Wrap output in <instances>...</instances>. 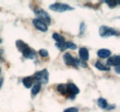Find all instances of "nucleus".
<instances>
[{"mask_svg":"<svg viewBox=\"0 0 120 112\" xmlns=\"http://www.w3.org/2000/svg\"><path fill=\"white\" fill-rule=\"evenodd\" d=\"M0 74H1V70H0Z\"/></svg>","mask_w":120,"mask_h":112,"instance_id":"nucleus-27","label":"nucleus"},{"mask_svg":"<svg viewBox=\"0 0 120 112\" xmlns=\"http://www.w3.org/2000/svg\"><path fill=\"white\" fill-rule=\"evenodd\" d=\"M111 7H116V5H117V2L116 1H110V0H108V1H105Z\"/></svg>","mask_w":120,"mask_h":112,"instance_id":"nucleus-21","label":"nucleus"},{"mask_svg":"<svg viewBox=\"0 0 120 112\" xmlns=\"http://www.w3.org/2000/svg\"><path fill=\"white\" fill-rule=\"evenodd\" d=\"M79 93V89L74 84H68V94L70 95V98H74L77 94Z\"/></svg>","mask_w":120,"mask_h":112,"instance_id":"nucleus-8","label":"nucleus"},{"mask_svg":"<svg viewBox=\"0 0 120 112\" xmlns=\"http://www.w3.org/2000/svg\"><path fill=\"white\" fill-rule=\"evenodd\" d=\"M1 42H2V40H1V39H0V43H1Z\"/></svg>","mask_w":120,"mask_h":112,"instance_id":"nucleus-26","label":"nucleus"},{"mask_svg":"<svg viewBox=\"0 0 120 112\" xmlns=\"http://www.w3.org/2000/svg\"><path fill=\"white\" fill-rule=\"evenodd\" d=\"M48 72L46 69H44L41 72H37L34 74L33 79L37 81V83L39 84H47L48 83Z\"/></svg>","mask_w":120,"mask_h":112,"instance_id":"nucleus-1","label":"nucleus"},{"mask_svg":"<svg viewBox=\"0 0 120 112\" xmlns=\"http://www.w3.org/2000/svg\"><path fill=\"white\" fill-rule=\"evenodd\" d=\"M16 45H17V48H18V50L19 51V52H23V51H25L29 46L25 43L24 42H22V41H20V40H18L17 42H16Z\"/></svg>","mask_w":120,"mask_h":112,"instance_id":"nucleus-13","label":"nucleus"},{"mask_svg":"<svg viewBox=\"0 0 120 112\" xmlns=\"http://www.w3.org/2000/svg\"><path fill=\"white\" fill-rule=\"evenodd\" d=\"M95 67L99 70H102V71H109L110 68L109 66H106V65H104L103 63H101L100 62H96L95 63Z\"/></svg>","mask_w":120,"mask_h":112,"instance_id":"nucleus-18","label":"nucleus"},{"mask_svg":"<svg viewBox=\"0 0 120 112\" xmlns=\"http://www.w3.org/2000/svg\"><path fill=\"white\" fill-rule=\"evenodd\" d=\"M34 13L40 18V20H42L43 22H45V24H50V22H51L50 16L44 9H36V10H34Z\"/></svg>","mask_w":120,"mask_h":112,"instance_id":"nucleus-4","label":"nucleus"},{"mask_svg":"<svg viewBox=\"0 0 120 112\" xmlns=\"http://www.w3.org/2000/svg\"><path fill=\"white\" fill-rule=\"evenodd\" d=\"M2 53H3V50H0V59H1V56H2Z\"/></svg>","mask_w":120,"mask_h":112,"instance_id":"nucleus-25","label":"nucleus"},{"mask_svg":"<svg viewBox=\"0 0 120 112\" xmlns=\"http://www.w3.org/2000/svg\"><path fill=\"white\" fill-rule=\"evenodd\" d=\"M32 23H33L34 27L37 28L38 30H40V31H44V32H45V31L47 30V28H48L45 22H43L42 20H40V19H38V18L33 19V20H32Z\"/></svg>","mask_w":120,"mask_h":112,"instance_id":"nucleus-7","label":"nucleus"},{"mask_svg":"<svg viewBox=\"0 0 120 112\" xmlns=\"http://www.w3.org/2000/svg\"><path fill=\"white\" fill-rule=\"evenodd\" d=\"M57 91L59 92L61 95H63V96L68 95V84H58L57 85Z\"/></svg>","mask_w":120,"mask_h":112,"instance_id":"nucleus-15","label":"nucleus"},{"mask_svg":"<svg viewBox=\"0 0 120 112\" xmlns=\"http://www.w3.org/2000/svg\"><path fill=\"white\" fill-rule=\"evenodd\" d=\"M33 81H34L33 77H31V76H27V77L23 78L22 83H23L24 86H25L26 88H30V87L32 86V84H33Z\"/></svg>","mask_w":120,"mask_h":112,"instance_id":"nucleus-12","label":"nucleus"},{"mask_svg":"<svg viewBox=\"0 0 120 112\" xmlns=\"http://www.w3.org/2000/svg\"><path fill=\"white\" fill-rule=\"evenodd\" d=\"M41 90V84L39 83H35L32 86V89H31V95L32 96H36Z\"/></svg>","mask_w":120,"mask_h":112,"instance_id":"nucleus-17","label":"nucleus"},{"mask_svg":"<svg viewBox=\"0 0 120 112\" xmlns=\"http://www.w3.org/2000/svg\"><path fill=\"white\" fill-rule=\"evenodd\" d=\"M116 69V73H117V74H119V73H120V71H119V65H117Z\"/></svg>","mask_w":120,"mask_h":112,"instance_id":"nucleus-24","label":"nucleus"},{"mask_svg":"<svg viewBox=\"0 0 120 112\" xmlns=\"http://www.w3.org/2000/svg\"><path fill=\"white\" fill-rule=\"evenodd\" d=\"M119 63H120V56L119 55L109 57L108 60H107V64H108V65L117 66V65H119Z\"/></svg>","mask_w":120,"mask_h":112,"instance_id":"nucleus-9","label":"nucleus"},{"mask_svg":"<svg viewBox=\"0 0 120 112\" xmlns=\"http://www.w3.org/2000/svg\"><path fill=\"white\" fill-rule=\"evenodd\" d=\"M84 27H85V26H84V23H81V27H80V31H81V32L83 31V29H84Z\"/></svg>","mask_w":120,"mask_h":112,"instance_id":"nucleus-23","label":"nucleus"},{"mask_svg":"<svg viewBox=\"0 0 120 112\" xmlns=\"http://www.w3.org/2000/svg\"><path fill=\"white\" fill-rule=\"evenodd\" d=\"M22 54L25 58H28V59H33L35 57V52L33 50H31L30 47H28L25 51L22 52Z\"/></svg>","mask_w":120,"mask_h":112,"instance_id":"nucleus-11","label":"nucleus"},{"mask_svg":"<svg viewBox=\"0 0 120 112\" xmlns=\"http://www.w3.org/2000/svg\"><path fill=\"white\" fill-rule=\"evenodd\" d=\"M56 47L58 48L60 51H64L66 49H72L75 50L77 49V45L74 44L73 42H64V43H56Z\"/></svg>","mask_w":120,"mask_h":112,"instance_id":"nucleus-6","label":"nucleus"},{"mask_svg":"<svg viewBox=\"0 0 120 112\" xmlns=\"http://www.w3.org/2000/svg\"><path fill=\"white\" fill-rule=\"evenodd\" d=\"M64 112H79V109L76 108H67Z\"/></svg>","mask_w":120,"mask_h":112,"instance_id":"nucleus-22","label":"nucleus"},{"mask_svg":"<svg viewBox=\"0 0 120 112\" xmlns=\"http://www.w3.org/2000/svg\"><path fill=\"white\" fill-rule=\"evenodd\" d=\"M39 54L42 57H47L48 56V52L46 50H40L39 51Z\"/></svg>","mask_w":120,"mask_h":112,"instance_id":"nucleus-20","label":"nucleus"},{"mask_svg":"<svg viewBox=\"0 0 120 112\" xmlns=\"http://www.w3.org/2000/svg\"><path fill=\"white\" fill-rule=\"evenodd\" d=\"M99 34L103 38H107L110 36H118V33L116 30L113 29L112 28H109L107 26H102L99 28Z\"/></svg>","mask_w":120,"mask_h":112,"instance_id":"nucleus-2","label":"nucleus"},{"mask_svg":"<svg viewBox=\"0 0 120 112\" xmlns=\"http://www.w3.org/2000/svg\"><path fill=\"white\" fill-rule=\"evenodd\" d=\"M97 55L101 58H108L109 56L111 55V52L107 49H102V50H99L98 52H97Z\"/></svg>","mask_w":120,"mask_h":112,"instance_id":"nucleus-14","label":"nucleus"},{"mask_svg":"<svg viewBox=\"0 0 120 112\" xmlns=\"http://www.w3.org/2000/svg\"><path fill=\"white\" fill-rule=\"evenodd\" d=\"M50 9L54 10V11H57V12H65L68 10H73L74 8L70 6H68V4H63V3H55L53 5H51L49 7Z\"/></svg>","mask_w":120,"mask_h":112,"instance_id":"nucleus-3","label":"nucleus"},{"mask_svg":"<svg viewBox=\"0 0 120 112\" xmlns=\"http://www.w3.org/2000/svg\"><path fill=\"white\" fill-rule=\"evenodd\" d=\"M79 57L82 61L86 62L89 60V51L86 48H80L79 49Z\"/></svg>","mask_w":120,"mask_h":112,"instance_id":"nucleus-10","label":"nucleus"},{"mask_svg":"<svg viewBox=\"0 0 120 112\" xmlns=\"http://www.w3.org/2000/svg\"><path fill=\"white\" fill-rule=\"evenodd\" d=\"M53 38L55 41H56V43H64L65 42V38L62 35H60L59 33L55 32L53 34Z\"/></svg>","mask_w":120,"mask_h":112,"instance_id":"nucleus-16","label":"nucleus"},{"mask_svg":"<svg viewBox=\"0 0 120 112\" xmlns=\"http://www.w3.org/2000/svg\"><path fill=\"white\" fill-rule=\"evenodd\" d=\"M64 61L67 65L68 66H73V67H78V60L74 57L70 55L69 53H65L64 54Z\"/></svg>","mask_w":120,"mask_h":112,"instance_id":"nucleus-5","label":"nucleus"},{"mask_svg":"<svg viewBox=\"0 0 120 112\" xmlns=\"http://www.w3.org/2000/svg\"><path fill=\"white\" fill-rule=\"evenodd\" d=\"M98 106H99L100 108H106V107H107V102H106V100H105V98H101L98 99Z\"/></svg>","mask_w":120,"mask_h":112,"instance_id":"nucleus-19","label":"nucleus"}]
</instances>
